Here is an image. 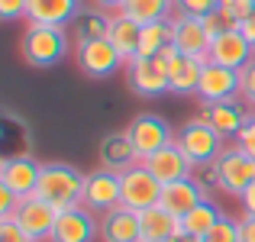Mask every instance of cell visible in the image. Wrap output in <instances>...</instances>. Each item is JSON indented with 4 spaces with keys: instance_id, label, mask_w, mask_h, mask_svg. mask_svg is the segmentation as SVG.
I'll return each instance as SVG.
<instances>
[{
    "instance_id": "cell-41",
    "label": "cell",
    "mask_w": 255,
    "mask_h": 242,
    "mask_svg": "<svg viewBox=\"0 0 255 242\" xmlns=\"http://www.w3.org/2000/svg\"><path fill=\"white\" fill-rule=\"evenodd\" d=\"M123 3H126V0H94V6H97L100 13H120Z\"/></svg>"
},
{
    "instance_id": "cell-3",
    "label": "cell",
    "mask_w": 255,
    "mask_h": 242,
    "mask_svg": "<svg viewBox=\"0 0 255 242\" xmlns=\"http://www.w3.org/2000/svg\"><path fill=\"white\" fill-rule=\"evenodd\" d=\"M226 139L213 129L210 123H200V120H191V123L181 126V132L174 136V145L184 152V158L191 161L194 168H210L213 161L223 155Z\"/></svg>"
},
{
    "instance_id": "cell-20",
    "label": "cell",
    "mask_w": 255,
    "mask_h": 242,
    "mask_svg": "<svg viewBox=\"0 0 255 242\" xmlns=\"http://www.w3.org/2000/svg\"><path fill=\"white\" fill-rule=\"evenodd\" d=\"M139 223H142V242H171V239L184 236L181 217L168 213L162 204L142 210V213H139Z\"/></svg>"
},
{
    "instance_id": "cell-13",
    "label": "cell",
    "mask_w": 255,
    "mask_h": 242,
    "mask_svg": "<svg viewBox=\"0 0 255 242\" xmlns=\"http://www.w3.org/2000/svg\"><path fill=\"white\" fill-rule=\"evenodd\" d=\"M78 65H81V71L87 78H110L113 71L120 68L123 62V55H120L117 49H113L110 39H81V49H78Z\"/></svg>"
},
{
    "instance_id": "cell-33",
    "label": "cell",
    "mask_w": 255,
    "mask_h": 242,
    "mask_svg": "<svg viewBox=\"0 0 255 242\" xmlns=\"http://www.w3.org/2000/svg\"><path fill=\"white\" fill-rule=\"evenodd\" d=\"M0 242H32V239L26 236L23 226H19L13 217H3L0 220Z\"/></svg>"
},
{
    "instance_id": "cell-28",
    "label": "cell",
    "mask_w": 255,
    "mask_h": 242,
    "mask_svg": "<svg viewBox=\"0 0 255 242\" xmlns=\"http://www.w3.org/2000/svg\"><path fill=\"white\" fill-rule=\"evenodd\" d=\"M220 13H223L233 26H239L246 16L255 13V0H220Z\"/></svg>"
},
{
    "instance_id": "cell-2",
    "label": "cell",
    "mask_w": 255,
    "mask_h": 242,
    "mask_svg": "<svg viewBox=\"0 0 255 242\" xmlns=\"http://www.w3.org/2000/svg\"><path fill=\"white\" fill-rule=\"evenodd\" d=\"M207 171H210L207 178H210L213 184L226 194V197H236V200L255 184V158H249L236 142L226 145L223 155L213 161Z\"/></svg>"
},
{
    "instance_id": "cell-32",
    "label": "cell",
    "mask_w": 255,
    "mask_h": 242,
    "mask_svg": "<svg viewBox=\"0 0 255 242\" xmlns=\"http://www.w3.org/2000/svg\"><path fill=\"white\" fill-rule=\"evenodd\" d=\"M107 26H110V13H91V16H84V36L81 39H104Z\"/></svg>"
},
{
    "instance_id": "cell-29",
    "label": "cell",
    "mask_w": 255,
    "mask_h": 242,
    "mask_svg": "<svg viewBox=\"0 0 255 242\" xmlns=\"http://www.w3.org/2000/svg\"><path fill=\"white\" fill-rule=\"evenodd\" d=\"M204 242H239V220H233V217L223 213V220L207 233Z\"/></svg>"
},
{
    "instance_id": "cell-35",
    "label": "cell",
    "mask_w": 255,
    "mask_h": 242,
    "mask_svg": "<svg viewBox=\"0 0 255 242\" xmlns=\"http://www.w3.org/2000/svg\"><path fill=\"white\" fill-rule=\"evenodd\" d=\"M204 29H207V36H210V42H213V39L223 36L226 29H233V23L217 10V13H210V16H204Z\"/></svg>"
},
{
    "instance_id": "cell-16",
    "label": "cell",
    "mask_w": 255,
    "mask_h": 242,
    "mask_svg": "<svg viewBox=\"0 0 255 242\" xmlns=\"http://www.w3.org/2000/svg\"><path fill=\"white\" fill-rule=\"evenodd\" d=\"M252 58H255V49L246 42L243 32L233 26V29H226L223 36H217L210 42V55H207V62L223 65V68H233V71H243Z\"/></svg>"
},
{
    "instance_id": "cell-36",
    "label": "cell",
    "mask_w": 255,
    "mask_h": 242,
    "mask_svg": "<svg viewBox=\"0 0 255 242\" xmlns=\"http://www.w3.org/2000/svg\"><path fill=\"white\" fill-rule=\"evenodd\" d=\"M236 145H239V149H243L249 158H255V113L249 117V123L243 126V132L236 136Z\"/></svg>"
},
{
    "instance_id": "cell-5",
    "label": "cell",
    "mask_w": 255,
    "mask_h": 242,
    "mask_svg": "<svg viewBox=\"0 0 255 242\" xmlns=\"http://www.w3.org/2000/svg\"><path fill=\"white\" fill-rule=\"evenodd\" d=\"M120 191H123V207H129L136 213L149 210V207H155L162 200V184L142 161L120 174Z\"/></svg>"
},
{
    "instance_id": "cell-18",
    "label": "cell",
    "mask_w": 255,
    "mask_h": 242,
    "mask_svg": "<svg viewBox=\"0 0 255 242\" xmlns=\"http://www.w3.org/2000/svg\"><path fill=\"white\" fill-rule=\"evenodd\" d=\"M207 200V191L200 187L197 178H184V181H171V184H162V200L158 204L165 207L174 217H187L194 207H200Z\"/></svg>"
},
{
    "instance_id": "cell-43",
    "label": "cell",
    "mask_w": 255,
    "mask_h": 242,
    "mask_svg": "<svg viewBox=\"0 0 255 242\" xmlns=\"http://www.w3.org/2000/svg\"><path fill=\"white\" fill-rule=\"evenodd\" d=\"M252 113H255V110H252Z\"/></svg>"
},
{
    "instance_id": "cell-9",
    "label": "cell",
    "mask_w": 255,
    "mask_h": 242,
    "mask_svg": "<svg viewBox=\"0 0 255 242\" xmlns=\"http://www.w3.org/2000/svg\"><path fill=\"white\" fill-rule=\"evenodd\" d=\"M249 117H252V107L246 104V100L233 97V100H223V104L204 107V110H200V117H194V120L210 123L223 139H233V142H236V136L243 132V126L249 123Z\"/></svg>"
},
{
    "instance_id": "cell-22",
    "label": "cell",
    "mask_w": 255,
    "mask_h": 242,
    "mask_svg": "<svg viewBox=\"0 0 255 242\" xmlns=\"http://www.w3.org/2000/svg\"><path fill=\"white\" fill-rule=\"evenodd\" d=\"M81 10V0H29V23L39 26H68Z\"/></svg>"
},
{
    "instance_id": "cell-23",
    "label": "cell",
    "mask_w": 255,
    "mask_h": 242,
    "mask_svg": "<svg viewBox=\"0 0 255 242\" xmlns=\"http://www.w3.org/2000/svg\"><path fill=\"white\" fill-rule=\"evenodd\" d=\"M139 32H142V26H139V23L126 19L123 13H110L107 39H110L113 49L123 55V62H126V65H129L132 58H136V52H139Z\"/></svg>"
},
{
    "instance_id": "cell-19",
    "label": "cell",
    "mask_w": 255,
    "mask_h": 242,
    "mask_svg": "<svg viewBox=\"0 0 255 242\" xmlns=\"http://www.w3.org/2000/svg\"><path fill=\"white\" fill-rule=\"evenodd\" d=\"M145 168H149L152 174L158 178V184H171V181H184V178H194V165L184 158V152L178 149V145H165V149H158L155 155H149L142 161Z\"/></svg>"
},
{
    "instance_id": "cell-30",
    "label": "cell",
    "mask_w": 255,
    "mask_h": 242,
    "mask_svg": "<svg viewBox=\"0 0 255 242\" xmlns=\"http://www.w3.org/2000/svg\"><path fill=\"white\" fill-rule=\"evenodd\" d=\"M178 13H187V16H210V13L220 10V0H174Z\"/></svg>"
},
{
    "instance_id": "cell-42",
    "label": "cell",
    "mask_w": 255,
    "mask_h": 242,
    "mask_svg": "<svg viewBox=\"0 0 255 242\" xmlns=\"http://www.w3.org/2000/svg\"><path fill=\"white\" fill-rule=\"evenodd\" d=\"M171 242H204V239H197V236H178V239H171Z\"/></svg>"
},
{
    "instance_id": "cell-40",
    "label": "cell",
    "mask_w": 255,
    "mask_h": 242,
    "mask_svg": "<svg viewBox=\"0 0 255 242\" xmlns=\"http://www.w3.org/2000/svg\"><path fill=\"white\" fill-rule=\"evenodd\" d=\"M239 204H243V213H249V217H255V184L249 187V191L239 197Z\"/></svg>"
},
{
    "instance_id": "cell-24",
    "label": "cell",
    "mask_w": 255,
    "mask_h": 242,
    "mask_svg": "<svg viewBox=\"0 0 255 242\" xmlns=\"http://www.w3.org/2000/svg\"><path fill=\"white\" fill-rule=\"evenodd\" d=\"M120 13H123L126 19H132V23H139V26H149V23H165V19H171L174 13H178V6H174V0H126V3L120 6Z\"/></svg>"
},
{
    "instance_id": "cell-26",
    "label": "cell",
    "mask_w": 255,
    "mask_h": 242,
    "mask_svg": "<svg viewBox=\"0 0 255 242\" xmlns=\"http://www.w3.org/2000/svg\"><path fill=\"white\" fill-rule=\"evenodd\" d=\"M223 220V210H220L213 200H204L200 207H194L187 217H181V226H184V236H197V239H204L207 233L213 230V226Z\"/></svg>"
},
{
    "instance_id": "cell-37",
    "label": "cell",
    "mask_w": 255,
    "mask_h": 242,
    "mask_svg": "<svg viewBox=\"0 0 255 242\" xmlns=\"http://www.w3.org/2000/svg\"><path fill=\"white\" fill-rule=\"evenodd\" d=\"M16 207H19V197L13 191H6V187H0V220H3V217H13V213H16Z\"/></svg>"
},
{
    "instance_id": "cell-17",
    "label": "cell",
    "mask_w": 255,
    "mask_h": 242,
    "mask_svg": "<svg viewBox=\"0 0 255 242\" xmlns=\"http://www.w3.org/2000/svg\"><path fill=\"white\" fill-rule=\"evenodd\" d=\"M204 58H191L174 52L168 58V94H178V97H197L200 87V75H204Z\"/></svg>"
},
{
    "instance_id": "cell-4",
    "label": "cell",
    "mask_w": 255,
    "mask_h": 242,
    "mask_svg": "<svg viewBox=\"0 0 255 242\" xmlns=\"http://www.w3.org/2000/svg\"><path fill=\"white\" fill-rule=\"evenodd\" d=\"M68 52V32L65 26H39L29 23L23 36V58L36 68H52L58 65Z\"/></svg>"
},
{
    "instance_id": "cell-21",
    "label": "cell",
    "mask_w": 255,
    "mask_h": 242,
    "mask_svg": "<svg viewBox=\"0 0 255 242\" xmlns=\"http://www.w3.org/2000/svg\"><path fill=\"white\" fill-rule=\"evenodd\" d=\"M100 236H104V242H142L139 213L129 207L110 210L107 217H100Z\"/></svg>"
},
{
    "instance_id": "cell-39",
    "label": "cell",
    "mask_w": 255,
    "mask_h": 242,
    "mask_svg": "<svg viewBox=\"0 0 255 242\" xmlns=\"http://www.w3.org/2000/svg\"><path fill=\"white\" fill-rule=\"evenodd\" d=\"M236 29H239V32H243V36H246V42H249V45H252V49H255V13H252V16H246V19H243V23H239V26H236Z\"/></svg>"
},
{
    "instance_id": "cell-27",
    "label": "cell",
    "mask_w": 255,
    "mask_h": 242,
    "mask_svg": "<svg viewBox=\"0 0 255 242\" xmlns=\"http://www.w3.org/2000/svg\"><path fill=\"white\" fill-rule=\"evenodd\" d=\"M168 45H171V19H165V23H149L139 32L136 58H158Z\"/></svg>"
},
{
    "instance_id": "cell-8",
    "label": "cell",
    "mask_w": 255,
    "mask_h": 242,
    "mask_svg": "<svg viewBox=\"0 0 255 242\" xmlns=\"http://www.w3.org/2000/svg\"><path fill=\"white\" fill-rule=\"evenodd\" d=\"M13 220L23 226V233L32 242H49L52 239V230H55V220H58V210L52 204H45L42 197H36V194H32V197H23V200H19Z\"/></svg>"
},
{
    "instance_id": "cell-12",
    "label": "cell",
    "mask_w": 255,
    "mask_h": 242,
    "mask_svg": "<svg viewBox=\"0 0 255 242\" xmlns=\"http://www.w3.org/2000/svg\"><path fill=\"white\" fill-rule=\"evenodd\" d=\"M100 236V220L97 213H91L87 207H71L62 210L55 220V230H52L49 242H94Z\"/></svg>"
},
{
    "instance_id": "cell-15",
    "label": "cell",
    "mask_w": 255,
    "mask_h": 242,
    "mask_svg": "<svg viewBox=\"0 0 255 242\" xmlns=\"http://www.w3.org/2000/svg\"><path fill=\"white\" fill-rule=\"evenodd\" d=\"M197 97H200V104H204V107L223 104V100L239 97V71L207 62V65H204V75H200Z\"/></svg>"
},
{
    "instance_id": "cell-6",
    "label": "cell",
    "mask_w": 255,
    "mask_h": 242,
    "mask_svg": "<svg viewBox=\"0 0 255 242\" xmlns=\"http://www.w3.org/2000/svg\"><path fill=\"white\" fill-rule=\"evenodd\" d=\"M126 136H129L139 161H145L149 155H155L158 149H165V145L174 142V129L162 117H155V113H139V117L129 123Z\"/></svg>"
},
{
    "instance_id": "cell-31",
    "label": "cell",
    "mask_w": 255,
    "mask_h": 242,
    "mask_svg": "<svg viewBox=\"0 0 255 242\" xmlns=\"http://www.w3.org/2000/svg\"><path fill=\"white\" fill-rule=\"evenodd\" d=\"M239 100H246L255 110V58L239 71Z\"/></svg>"
},
{
    "instance_id": "cell-11",
    "label": "cell",
    "mask_w": 255,
    "mask_h": 242,
    "mask_svg": "<svg viewBox=\"0 0 255 242\" xmlns=\"http://www.w3.org/2000/svg\"><path fill=\"white\" fill-rule=\"evenodd\" d=\"M39 174H42V165L32 155H10V158L0 161V187L13 191L19 200L36 194Z\"/></svg>"
},
{
    "instance_id": "cell-34",
    "label": "cell",
    "mask_w": 255,
    "mask_h": 242,
    "mask_svg": "<svg viewBox=\"0 0 255 242\" xmlns=\"http://www.w3.org/2000/svg\"><path fill=\"white\" fill-rule=\"evenodd\" d=\"M0 16H3L6 23L29 16V0H0Z\"/></svg>"
},
{
    "instance_id": "cell-10",
    "label": "cell",
    "mask_w": 255,
    "mask_h": 242,
    "mask_svg": "<svg viewBox=\"0 0 255 242\" xmlns=\"http://www.w3.org/2000/svg\"><path fill=\"white\" fill-rule=\"evenodd\" d=\"M171 45L181 55L204 58L207 62V55H210V36L204 29V19L187 16V13H174L171 16Z\"/></svg>"
},
{
    "instance_id": "cell-1",
    "label": "cell",
    "mask_w": 255,
    "mask_h": 242,
    "mask_svg": "<svg viewBox=\"0 0 255 242\" xmlns=\"http://www.w3.org/2000/svg\"><path fill=\"white\" fill-rule=\"evenodd\" d=\"M84 178H87V174H81L75 165H65V161H45L42 174H39L36 197H42L45 204H52L58 213L71 210V207L81 204Z\"/></svg>"
},
{
    "instance_id": "cell-38",
    "label": "cell",
    "mask_w": 255,
    "mask_h": 242,
    "mask_svg": "<svg viewBox=\"0 0 255 242\" xmlns=\"http://www.w3.org/2000/svg\"><path fill=\"white\" fill-rule=\"evenodd\" d=\"M239 242H255V217L249 213H243L239 220Z\"/></svg>"
},
{
    "instance_id": "cell-14",
    "label": "cell",
    "mask_w": 255,
    "mask_h": 242,
    "mask_svg": "<svg viewBox=\"0 0 255 242\" xmlns=\"http://www.w3.org/2000/svg\"><path fill=\"white\" fill-rule=\"evenodd\" d=\"M126 75L136 94L142 97H158V94H168V62L162 55L158 58H132L126 65Z\"/></svg>"
},
{
    "instance_id": "cell-25",
    "label": "cell",
    "mask_w": 255,
    "mask_h": 242,
    "mask_svg": "<svg viewBox=\"0 0 255 242\" xmlns=\"http://www.w3.org/2000/svg\"><path fill=\"white\" fill-rule=\"evenodd\" d=\"M100 158H104V168H110V171H117V174H123L126 168H132V165H139L136 149H132L126 132H110V136L100 142Z\"/></svg>"
},
{
    "instance_id": "cell-7",
    "label": "cell",
    "mask_w": 255,
    "mask_h": 242,
    "mask_svg": "<svg viewBox=\"0 0 255 242\" xmlns=\"http://www.w3.org/2000/svg\"><path fill=\"white\" fill-rule=\"evenodd\" d=\"M81 207H87L97 217H107L110 210L123 207V191H120V174L110 168L91 171L84 178V194H81Z\"/></svg>"
}]
</instances>
